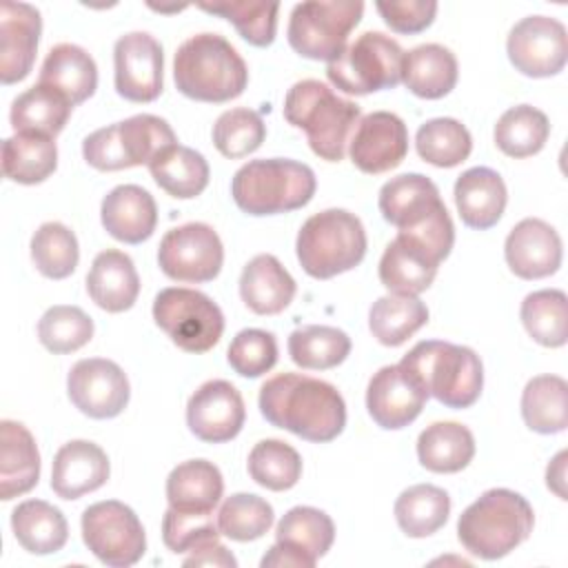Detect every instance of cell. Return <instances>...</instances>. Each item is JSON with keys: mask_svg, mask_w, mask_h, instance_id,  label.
<instances>
[{"mask_svg": "<svg viewBox=\"0 0 568 568\" xmlns=\"http://www.w3.org/2000/svg\"><path fill=\"white\" fill-rule=\"evenodd\" d=\"M260 413L271 426L315 444L335 439L346 426V404L339 390L302 373L268 377L260 388Z\"/></svg>", "mask_w": 568, "mask_h": 568, "instance_id": "1", "label": "cell"}, {"mask_svg": "<svg viewBox=\"0 0 568 568\" xmlns=\"http://www.w3.org/2000/svg\"><path fill=\"white\" fill-rule=\"evenodd\" d=\"M379 213L397 233L426 246L439 262L450 255L455 226L437 184L422 173L390 178L379 189Z\"/></svg>", "mask_w": 568, "mask_h": 568, "instance_id": "2", "label": "cell"}, {"mask_svg": "<svg viewBox=\"0 0 568 568\" xmlns=\"http://www.w3.org/2000/svg\"><path fill=\"white\" fill-rule=\"evenodd\" d=\"M173 80L182 95L222 104L244 93L248 69L237 49L220 33H195L173 58Z\"/></svg>", "mask_w": 568, "mask_h": 568, "instance_id": "3", "label": "cell"}, {"mask_svg": "<svg viewBox=\"0 0 568 568\" xmlns=\"http://www.w3.org/2000/svg\"><path fill=\"white\" fill-rule=\"evenodd\" d=\"M284 118L306 133L308 146L326 162H339L359 124L362 109L320 80L295 82L284 98Z\"/></svg>", "mask_w": 568, "mask_h": 568, "instance_id": "4", "label": "cell"}, {"mask_svg": "<svg viewBox=\"0 0 568 568\" xmlns=\"http://www.w3.org/2000/svg\"><path fill=\"white\" fill-rule=\"evenodd\" d=\"M532 526L535 513L526 497L508 488H490L459 515L457 537L470 555L493 561L524 544Z\"/></svg>", "mask_w": 568, "mask_h": 568, "instance_id": "5", "label": "cell"}, {"mask_svg": "<svg viewBox=\"0 0 568 568\" xmlns=\"http://www.w3.org/2000/svg\"><path fill=\"white\" fill-rule=\"evenodd\" d=\"M399 366L446 408L473 406L484 388L481 359L468 346L426 339L415 344Z\"/></svg>", "mask_w": 568, "mask_h": 568, "instance_id": "6", "label": "cell"}, {"mask_svg": "<svg viewBox=\"0 0 568 568\" xmlns=\"http://www.w3.org/2000/svg\"><path fill=\"white\" fill-rule=\"evenodd\" d=\"M317 189L308 164L286 158L251 160L231 180V195L248 215H277L306 206Z\"/></svg>", "mask_w": 568, "mask_h": 568, "instance_id": "7", "label": "cell"}, {"mask_svg": "<svg viewBox=\"0 0 568 568\" xmlns=\"http://www.w3.org/2000/svg\"><path fill=\"white\" fill-rule=\"evenodd\" d=\"M300 266L315 280H331L355 268L366 255L362 220L344 209H326L311 215L295 242Z\"/></svg>", "mask_w": 568, "mask_h": 568, "instance_id": "8", "label": "cell"}, {"mask_svg": "<svg viewBox=\"0 0 568 568\" xmlns=\"http://www.w3.org/2000/svg\"><path fill=\"white\" fill-rule=\"evenodd\" d=\"M178 138L164 118L138 113L89 133L82 142L87 164L98 171H122L151 164Z\"/></svg>", "mask_w": 568, "mask_h": 568, "instance_id": "9", "label": "cell"}, {"mask_svg": "<svg viewBox=\"0 0 568 568\" xmlns=\"http://www.w3.org/2000/svg\"><path fill=\"white\" fill-rule=\"evenodd\" d=\"M364 2L308 0L293 7L288 18V44L308 60L333 62L346 49L351 31L359 24Z\"/></svg>", "mask_w": 568, "mask_h": 568, "instance_id": "10", "label": "cell"}, {"mask_svg": "<svg viewBox=\"0 0 568 568\" xmlns=\"http://www.w3.org/2000/svg\"><path fill=\"white\" fill-rule=\"evenodd\" d=\"M402 62L404 51L393 38L366 31L326 64V75L348 95H368L397 87L402 82Z\"/></svg>", "mask_w": 568, "mask_h": 568, "instance_id": "11", "label": "cell"}, {"mask_svg": "<svg viewBox=\"0 0 568 568\" xmlns=\"http://www.w3.org/2000/svg\"><path fill=\"white\" fill-rule=\"evenodd\" d=\"M153 320L186 353L211 351L224 333L220 306L195 288L169 286L153 300Z\"/></svg>", "mask_w": 568, "mask_h": 568, "instance_id": "12", "label": "cell"}, {"mask_svg": "<svg viewBox=\"0 0 568 568\" xmlns=\"http://www.w3.org/2000/svg\"><path fill=\"white\" fill-rule=\"evenodd\" d=\"M82 539L87 548L111 568H126L142 559L146 535L142 521L126 504L106 499L82 513Z\"/></svg>", "mask_w": 568, "mask_h": 568, "instance_id": "13", "label": "cell"}, {"mask_svg": "<svg viewBox=\"0 0 568 568\" xmlns=\"http://www.w3.org/2000/svg\"><path fill=\"white\" fill-rule=\"evenodd\" d=\"M158 264L175 282H211L222 271L224 246L213 226L189 222L164 233L158 248Z\"/></svg>", "mask_w": 568, "mask_h": 568, "instance_id": "14", "label": "cell"}, {"mask_svg": "<svg viewBox=\"0 0 568 568\" xmlns=\"http://www.w3.org/2000/svg\"><path fill=\"white\" fill-rule=\"evenodd\" d=\"M510 64L528 78H550L564 71L568 58L566 27L550 16L521 18L508 33Z\"/></svg>", "mask_w": 568, "mask_h": 568, "instance_id": "15", "label": "cell"}, {"mask_svg": "<svg viewBox=\"0 0 568 568\" xmlns=\"http://www.w3.org/2000/svg\"><path fill=\"white\" fill-rule=\"evenodd\" d=\"M71 404L91 419L118 417L129 404L126 373L111 359L87 357L71 366L67 377Z\"/></svg>", "mask_w": 568, "mask_h": 568, "instance_id": "16", "label": "cell"}, {"mask_svg": "<svg viewBox=\"0 0 568 568\" xmlns=\"http://www.w3.org/2000/svg\"><path fill=\"white\" fill-rule=\"evenodd\" d=\"M115 91L129 102H153L162 93V44L146 31H131L115 40Z\"/></svg>", "mask_w": 568, "mask_h": 568, "instance_id": "17", "label": "cell"}, {"mask_svg": "<svg viewBox=\"0 0 568 568\" xmlns=\"http://www.w3.org/2000/svg\"><path fill=\"white\" fill-rule=\"evenodd\" d=\"M244 419V399L226 379H209L189 397L186 424L189 430L202 442H231L240 435Z\"/></svg>", "mask_w": 568, "mask_h": 568, "instance_id": "18", "label": "cell"}, {"mask_svg": "<svg viewBox=\"0 0 568 568\" xmlns=\"http://www.w3.org/2000/svg\"><path fill=\"white\" fill-rule=\"evenodd\" d=\"M408 153V129L390 111L364 115L348 142L351 162L368 175L386 173L404 162Z\"/></svg>", "mask_w": 568, "mask_h": 568, "instance_id": "19", "label": "cell"}, {"mask_svg": "<svg viewBox=\"0 0 568 568\" xmlns=\"http://www.w3.org/2000/svg\"><path fill=\"white\" fill-rule=\"evenodd\" d=\"M426 388L399 364L382 366L368 382L366 408L373 422L386 430H399L415 422L428 402Z\"/></svg>", "mask_w": 568, "mask_h": 568, "instance_id": "20", "label": "cell"}, {"mask_svg": "<svg viewBox=\"0 0 568 568\" xmlns=\"http://www.w3.org/2000/svg\"><path fill=\"white\" fill-rule=\"evenodd\" d=\"M42 33L40 11L29 2H2L0 7V80L16 84L24 80L36 62Z\"/></svg>", "mask_w": 568, "mask_h": 568, "instance_id": "21", "label": "cell"}, {"mask_svg": "<svg viewBox=\"0 0 568 568\" xmlns=\"http://www.w3.org/2000/svg\"><path fill=\"white\" fill-rule=\"evenodd\" d=\"M508 268L521 280H541L559 271L564 244L559 233L539 217L517 222L504 244Z\"/></svg>", "mask_w": 568, "mask_h": 568, "instance_id": "22", "label": "cell"}, {"mask_svg": "<svg viewBox=\"0 0 568 568\" xmlns=\"http://www.w3.org/2000/svg\"><path fill=\"white\" fill-rule=\"evenodd\" d=\"M111 473L106 453L87 439H73L58 448L51 468V488L62 499H78L106 484Z\"/></svg>", "mask_w": 568, "mask_h": 568, "instance_id": "23", "label": "cell"}, {"mask_svg": "<svg viewBox=\"0 0 568 568\" xmlns=\"http://www.w3.org/2000/svg\"><path fill=\"white\" fill-rule=\"evenodd\" d=\"M100 217L106 233L118 242L142 244L155 231L158 206L146 189L138 184H120L104 195Z\"/></svg>", "mask_w": 568, "mask_h": 568, "instance_id": "24", "label": "cell"}, {"mask_svg": "<svg viewBox=\"0 0 568 568\" xmlns=\"http://www.w3.org/2000/svg\"><path fill=\"white\" fill-rule=\"evenodd\" d=\"M439 264L426 246L397 233L379 260V282L390 293L419 295L433 284Z\"/></svg>", "mask_w": 568, "mask_h": 568, "instance_id": "25", "label": "cell"}, {"mask_svg": "<svg viewBox=\"0 0 568 568\" xmlns=\"http://www.w3.org/2000/svg\"><path fill=\"white\" fill-rule=\"evenodd\" d=\"M455 204L466 226L486 231L493 229L506 209L508 191L501 175L488 166H473L455 182Z\"/></svg>", "mask_w": 568, "mask_h": 568, "instance_id": "26", "label": "cell"}, {"mask_svg": "<svg viewBox=\"0 0 568 568\" xmlns=\"http://www.w3.org/2000/svg\"><path fill=\"white\" fill-rule=\"evenodd\" d=\"M40 479V453L29 428L13 419L0 422V499L29 493Z\"/></svg>", "mask_w": 568, "mask_h": 568, "instance_id": "27", "label": "cell"}, {"mask_svg": "<svg viewBox=\"0 0 568 568\" xmlns=\"http://www.w3.org/2000/svg\"><path fill=\"white\" fill-rule=\"evenodd\" d=\"M295 291V280L271 253L255 255L242 268L240 297L257 315L282 313L293 302Z\"/></svg>", "mask_w": 568, "mask_h": 568, "instance_id": "28", "label": "cell"}, {"mask_svg": "<svg viewBox=\"0 0 568 568\" xmlns=\"http://www.w3.org/2000/svg\"><path fill=\"white\" fill-rule=\"evenodd\" d=\"M87 291L106 313L129 311L140 293V277L133 260L118 248L98 253L87 275Z\"/></svg>", "mask_w": 568, "mask_h": 568, "instance_id": "29", "label": "cell"}, {"mask_svg": "<svg viewBox=\"0 0 568 568\" xmlns=\"http://www.w3.org/2000/svg\"><path fill=\"white\" fill-rule=\"evenodd\" d=\"M38 84L51 87L67 95L71 104H82L98 89V67L95 60L78 44L60 42L49 49Z\"/></svg>", "mask_w": 568, "mask_h": 568, "instance_id": "30", "label": "cell"}, {"mask_svg": "<svg viewBox=\"0 0 568 568\" xmlns=\"http://www.w3.org/2000/svg\"><path fill=\"white\" fill-rule=\"evenodd\" d=\"M224 493L220 468L206 459L178 464L166 477L169 508L180 513H213Z\"/></svg>", "mask_w": 568, "mask_h": 568, "instance_id": "31", "label": "cell"}, {"mask_svg": "<svg viewBox=\"0 0 568 568\" xmlns=\"http://www.w3.org/2000/svg\"><path fill=\"white\" fill-rule=\"evenodd\" d=\"M457 58L442 44H419L404 53L402 82L410 93L424 100H439L457 84Z\"/></svg>", "mask_w": 568, "mask_h": 568, "instance_id": "32", "label": "cell"}, {"mask_svg": "<svg viewBox=\"0 0 568 568\" xmlns=\"http://www.w3.org/2000/svg\"><path fill=\"white\" fill-rule=\"evenodd\" d=\"M11 528L18 544L31 555H51L64 548L69 526L60 508L44 499H27L11 513Z\"/></svg>", "mask_w": 568, "mask_h": 568, "instance_id": "33", "label": "cell"}, {"mask_svg": "<svg viewBox=\"0 0 568 568\" xmlns=\"http://www.w3.org/2000/svg\"><path fill=\"white\" fill-rule=\"evenodd\" d=\"M73 104L60 91L33 84L11 102V126L16 133H36L53 138L67 126Z\"/></svg>", "mask_w": 568, "mask_h": 568, "instance_id": "34", "label": "cell"}, {"mask_svg": "<svg viewBox=\"0 0 568 568\" xmlns=\"http://www.w3.org/2000/svg\"><path fill=\"white\" fill-rule=\"evenodd\" d=\"M475 457L473 433L457 422H435L417 437V459L430 473H459Z\"/></svg>", "mask_w": 568, "mask_h": 568, "instance_id": "35", "label": "cell"}, {"mask_svg": "<svg viewBox=\"0 0 568 568\" xmlns=\"http://www.w3.org/2000/svg\"><path fill=\"white\" fill-rule=\"evenodd\" d=\"M151 178L171 197L191 200L200 195L209 184V162L191 146L173 144L164 149L151 164Z\"/></svg>", "mask_w": 568, "mask_h": 568, "instance_id": "36", "label": "cell"}, {"mask_svg": "<svg viewBox=\"0 0 568 568\" xmlns=\"http://www.w3.org/2000/svg\"><path fill=\"white\" fill-rule=\"evenodd\" d=\"M58 169L53 138L16 133L2 142V175L18 184H40Z\"/></svg>", "mask_w": 568, "mask_h": 568, "instance_id": "37", "label": "cell"}, {"mask_svg": "<svg viewBox=\"0 0 568 568\" xmlns=\"http://www.w3.org/2000/svg\"><path fill=\"white\" fill-rule=\"evenodd\" d=\"M521 417L541 435L561 433L568 426V382L559 375H537L521 393Z\"/></svg>", "mask_w": 568, "mask_h": 568, "instance_id": "38", "label": "cell"}, {"mask_svg": "<svg viewBox=\"0 0 568 568\" xmlns=\"http://www.w3.org/2000/svg\"><path fill=\"white\" fill-rule=\"evenodd\" d=\"M335 539L333 519L313 506H295L291 508L275 528V541L300 552L313 566L320 557H324Z\"/></svg>", "mask_w": 568, "mask_h": 568, "instance_id": "39", "label": "cell"}, {"mask_svg": "<svg viewBox=\"0 0 568 568\" xmlns=\"http://www.w3.org/2000/svg\"><path fill=\"white\" fill-rule=\"evenodd\" d=\"M450 515V497L433 484H415L395 499V519L404 535L413 539L437 532Z\"/></svg>", "mask_w": 568, "mask_h": 568, "instance_id": "40", "label": "cell"}, {"mask_svg": "<svg viewBox=\"0 0 568 568\" xmlns=\"http://www.w3.org/2000/svg\"><path fill=\"white\" fill-rule=\"evenodd\" d=\"M428 322V308L417 295H384L373 302L368 328L384 346H402Z\"/></svg>", "mask_w": 568, "mask_h": 568, "instance_id": "41", "label": "cell"}, {"mask_svg": "<svg viewBox=\"0 0 568 568\" xmlns=\"http://www.w3.org/2000/svg\"><path fill=\"white\" fill-rule=\"evenodd\" d=\"M526 333L541 346L559 348L568 342V300L559 288L532 291L519 308Z\"/></svg>", "mask_w": 568, "mask_h": 568, "instance_id": "42", "label": "cell"}, {"mask_svg": "<svg viewBox=\"0 0 568 568\" xmlns=\"http://www.w3.org/2000/svg\"><path fill=\"white\" fill-rule=\"evenodd\" d=\"M351 353V337L335 326L308 324L295 328L288 337L291 359L306 371H326L339 366Z\"/></svg>", "mask_w": 568, "mask_h": 568, "instance_id": "43", "label": "cell"}, {"mask_svg": "<svg viewBox=\"0 0 568 568\" xmlns=\"http://www.w3.org/2000/svg\"><path fill=\"white\" fill-rule=\"evenodd\" d=\"M548 135L550 122L546 113L530 104L510 106L495 124V144L508 158H530L539 153Z\"/></svg>", "mask_w": 568, "mask_h": 568, "instance_id": "44", "label": "cell"}, {"mask_svg": "<svg viewBox=\"0 0 568 568\" xmlns=\"http://www.w3.org/2000/svg\"><path fill=\"white\" fill-rule=\"evenodd\" d=\"M415 149L424 162L439 169H450L470 155L473 138L459 120L433 118L417 129Z\"/></svg>", "mask_w": 568, "mask_h": 568, "instance_id": "45", "label": "cell"}, {"mask_svg": "<svg viewBox=\"0 0 568 568\" xmlns=\"http://www.w3.org/2000/svg\"><path fill=\"white\" fill-rule=\"evenodd\" d=\"M197 9L229 20L237 33L253 47H271L277 33V2H253V0H220L200 2Z\"/></svg>", "mask_w": 568, "mask_h": 568, "instance_id": "46", "label": "cell"}, {"mask_svg": "<svg viewBox=\"0 0 568 568\" xmlns=\"http://www.w3.org/2000/svg\"><path fill=\"white\" fill-rule=\"evenodd\" d=\"M248 475L262 488L282 493L293 488L302 477L300 453L282 439H262L248 453Z\"/></svg>", "mask_w": 568, "mask_h": 568, "instance_id": "47", "label": "cell"}, {"mask_svg": "<svg viewBox=\"0 0 568 568\" xmlns=\"http://www.w3.org/2000/svg\"><path fill=\"white\" fill-rule=\"evenodd\" d=\"M31 260L49 280L69 277L80 260L78 237L62 222H44L31 237Z\"/></svg>", "mask_w": 568, "mask_h": 568, "instance_id": "48", "label": "cell"}, {"mask_svg": "<svg viewBox=\"0 0 568 568\" xmlns=\"http://www.w3.org/2000/svg\"><path fill=\"white\" fill-rule=\"evenodd\" d=\"M273 519L275 513L266 499L253 493H235L220 506L217 528L233 541H253L268 532Z\"/></svg>", "mask_w": 568, "mask_h": 568, "instance_id": "49", "label": "cell"}, {"mask_svg": "<svg viewBox=\"0 0 568 568\" xmlns=\"http://www.w3.org/2000/svg\"><path fill=\"white\" fill-rule=\"evenodd\" d=\"M93 337V320L80 308L69 304H55L44 311L38 322V339L40 344L55 353H73L89 344Z\"/></svg>", "mask_w": 568, "mask_h": 568, "instance_id": "50", "label": "cell"}, {"mask_svg": "<svg viewBox=\"0 0 568 568\" xmlns=\"http://www.w3.org/2000/svg\"><path fill=\"white\" fill-rule=\"evenodd\" d=\"M211 138L215 149L224 158L237 160V158H246L248 153L262 146L266 138V124L257 111L237 106V109L224 111L215 120Z\"/></svg>", "mask_w": 568, "mask_h": 568, "instance_id": "51", "label": "cell"}, {"mask_svg": "<svg viewBox=\"0 0 568 568\" xmlns=\"http://www.w3.org/2000/svg\"><path fill=\"white\" fill-rule=\"evenodd\" d=\"M213 513H180L169 508L162 517V539L175 555L193 552L204 544L220 539Z\"/></svg>", "mask_w": 568, "mask_h": 568, "instance_id": "52", "label": "cell"}, {"mask_svg": "<svg viewBox=\"0 0 568 568\" xmlns=\"http://www.w3.org/2000/svg\"><path fill=\"white\" fill-rule=\"evenodd\" d=\"M226 359L237 375L262 377L277 362V342L268 331L244 328L233 337Z\"/></svg>", "mask_w": 568, "mask_h": 568, "instance_id": "53", "label": "cell"}, {"mask_svg": "<svg viewBox=\"0 0 568 568\" xmlns=\"http://www.w3.org/2000/svg\"><path fill=\"white\" fill-rule=\"evenodd\" d=\"M386 27L397 33L413 36L428 29L437 16V2L433 0H402V2H375Z\"/></svg>", "mask_w": 568, "mask_h": 568, "instance_id": "54", "label": "cell"}, {"mask_svg": "<svg viewBox=\"0 0 568 568\" xmlns=\"http://www.w3.org/2000/svg\"><path fill=\"white\" fill-rule=\"evenodd\" d=\"M184 566H224V568H235L237 566V559L229 552L226 546L217 541H211V544H204L200 546L197 550H193L186 559H184Z\"/></svg>", "mask_w": 568, "mask_h": 568, "instance_id": "55", "label": "cell"}, {"mask_svg": "<svg viewBox=\"0 0 568 568\" xmlns=\"http://www.w3.org/2000/svg\"><path fill=\"white\" fill-rule=\"evenodd\" d=\"M313 568V564L302 557L300 552L282 546V544H273L268 548V552L262 557V568Z\"/></svg>", "mask_w": 568, "mask_h": 568, "instance_id": "56", "label": "cell"}, {"mask_svg": "<svg viewBox=\"0 0 568 568\" xmlns=\"http://www.w3.org/2000/svg\"><path fill=\"white\" fill-rule=\"evenodd\" d=\"M566 459H568V450H561L555 455V459L546 468V486L559 499H566Z\"/></svg>", "mask_w": 568, "mask_h": 568, "instance_id": "57", "label": "cell"}, {"mask_svg": "<svg viewBox=\"0 0 568 568\" xmlns=\"http://www.w3.org/2000/svg\"><path fill=\"white\" fill-rule=\"evenodd\" d=\"M149 7H151V9H155V11H162V13H169V11H182V9H184V7H162V4H160V7H158V4H149Z\"/></svg>", "mask_w": 568, "mask_h": 568, "instance_id": "58", "label": "cell"}]
</instances>
